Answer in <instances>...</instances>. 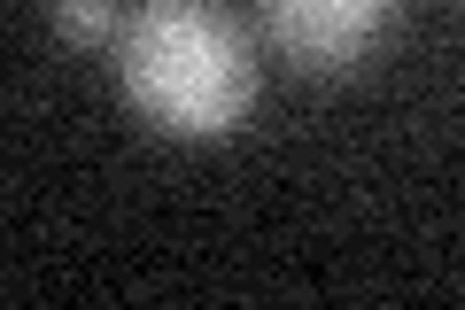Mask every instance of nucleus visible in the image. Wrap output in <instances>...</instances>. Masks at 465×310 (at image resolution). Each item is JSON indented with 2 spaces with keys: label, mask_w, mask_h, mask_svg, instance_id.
Listing matches in <instances>:
<instances>
[{
  "label": "nucleus",
  "mask_w": 465,
  "mask_h": 310,
  "mask_svg": "<svg viewBox=\"0 0 465 310\" xmlns=\"http://www.w3.org/2000/svg\"><path fill=\"white\" fill-rule=\"evenodd\" d=\"M116 85L171 140H225L249 125L264 63L210 0H148L116 24Z\"/></svg>",
  "instance_id": "1"
},
{
  "label": "nucleus",
  "mask_w": 465,
  "mask_h": 310,
  "mask_svg": "<svg viewBox=\"0 0 465 310\" xmlns=\"http://www.w3.org/2000/svg\"><path fill=\"white\" fill-rule=\"evenodd\" d=\"M264 47L302 78H349L388 32V0H256Z\"/></svg>",
  "instance_id": "2"
},
{
  "label": "nucleus",
  "mask_w": 465,
  "mask_h": 310,
  "mask_svg": "<svg viewBox=\"0 0 465 310\" xmlns=\"http://www.w3.org/2000/svg\"><path fill=\"white\" fill-rule=\"evenodd\" d=\"M54 32L70 39V47H101V39H116V0H47Z\"/></svg>",
  "instance_id": "3"
}]
</instances>
